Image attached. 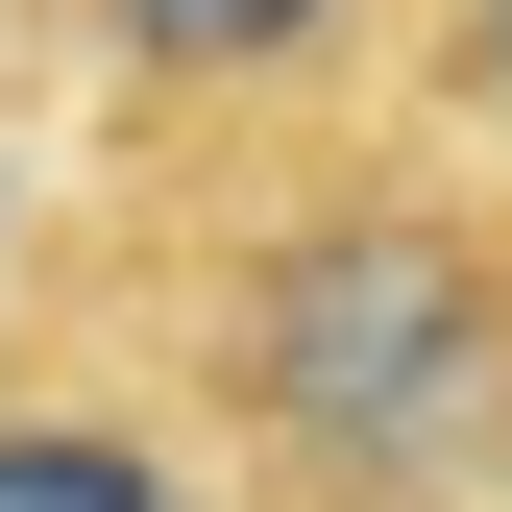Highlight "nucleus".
Masks as SVG:
<instances>
[{
	"label": "nucleus",
	"instance_id": "nucleus-1",
	"mask_svg": "<svg viewBox=\"0 0 512 512\" xmlns=\"http://www.w3.org/2000/svg\"><path fill=\"white\" fill-rule=\"evenodd\" d=\"M49 269L171 366L244 512H512V147L415 74L98 122Z\"/></svg>",
	"mask_w": 512,
	"mask_h": 512
},
{
	"label": "nucleus",
	"instance_id": "nucleus-2",
	"mask_svg": "<svg viewBox=\"0 0 512 512\" xmlns=\"http://www.w3.org/2000/svg\"><path fill=\"white\" fill-rule=\"evenodd\" d=\"M439 0H49V74H98V122H244V98H342L415 74Z\"/></svg>",
	"mask_w": 512,
	"mask_h": 512
},
{
	"label": "nucleus",
	"instance_id": "nucleus-3",
	"mask_svg": "<svg viewBox=\"0 0 512 512\" xmlns=\"http://www.w3.org/2000/svg\"><path fill=\"white\" fill-rule=\"evenodd\" d=\"M25 74H49V0H0V98H25Z\"/></svg>",
	"mask_w": 512,
	"mask_h": 512
}]
</instances>
